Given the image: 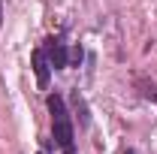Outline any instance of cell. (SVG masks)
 Masks as SVG:
<instances>
[{
	"instance_id": "cell-3",
	"label": "cell",
	"mask_w": 157,
	"mask_h": 154,
	"mask_svg": "<svg viewBox=\"0 0 157 154\" xmlns=\"http://www.w3.org/2000/svg\"><path fill=\"white\" fill-rule=\"evenodd\" d=\"M30 60H33V73H36L39 88H45V85H48V76H52V64L45 60V52H42V48H36Z\"/></svg>"
},
{
	"instance_id": "cell-5",
	"label": "cell",
	"mask_w": 157,
	"mask_h": 154,
	"mask_svg": "<svg viewBox=\"0 0 157 154\" xmlns=\"http://www.w3.org/2000/svg\"><path fill=\"white\" fill-rule=\"evenodd\" d=\"M82 58H85V52H82V45H76V48L70 52V60H73V64H82Z\"/></svg>"
},
{
	"instance_id": "cell-1",
	"label": "cell",
	"mask_w": 157,
	"mask_h": 154,
	"mask_svg": "<svg viewBox=\"0 0 157 154\" xmlns=\"http://www.w3.org/2000/svg\"><path fill=\"white\" fill-rule=\"evenodd\" d=\"M48 112H52V130H55V142H58L63 154H76V136H73V121H70V112L63 106V97L52 94L48 97Z\"/></svg>"
},
{
	"instance_id": "cell-2",
	"label": "cell",
	"mask_w": 157,
	"mask_h": 154,
	"mask_svg": "<svg viewBox=\"0 0 157 154\" xmlns=\"http://www.w3.org/2000/svg\"><path fill=\"white\" fill-rule=\"evenodd\" d=\"M67 60H70L67 45H63L60 39H48V64H52L55 70H63V67H67Z\"/></svg>"
},
{
	"instance_id": "cell-6",
	"label": "cell",
	"mask_w": 157,
	"mask_h": 154,
	"mask_svg": "<svg viewBox=\"0 0 157 154\" xmlns=\"http://www.w3.org/2000/svg\"><path fill=\"white\" fill-rule=\"evenodd\" d=\"M124 154H136V151H133V148H127V151H124Z\"/></svg>"
},
{
	"instance_id": "cell-4",
	"label": "cell",
	"mask_w": 157,
	"mask_h": 154,
	"mask_svg": "<svg viewBox=\"0 0 157 154\" xmlns=\"http://www.w3.org/2000/svg\"><path fill=\"white\" fill-rule=\"evenodd\" d=\"M73 103H76V109H78V121H82V127H88V124H91V118H88V109H85V100L78 97V91L73 94Z\"/></svg>"
},
{
	"instance_id": "cell-7",
	"label": "cell",
	"mask_w": 157,
	"mask_h": 154,
	"mask_svg": "<svg viewBox=\"0 0 157 154\" xmlns=\"http://www.w3.org/2000/svg\"><path fill=\"white\" fill-rule=\"evenodd\" d=\"M0 24H3V12H0Z\"/></svg>"
}]
</instances>
